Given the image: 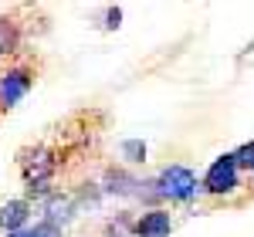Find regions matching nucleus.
I'll return each mask as SVG.
<instances>
[{
  "label": "nucleus",
  "instance_id": "nucleus-1",
  "mask_svg": "<svg viewBox=\"0 0 254 237\" xmlns=\"http://www.w3.org/2000/svg\"><path fill=\"white\" fill-rule=\"evenodd\" d=\"M159 186V197H170V200H190L196 193V177L187 170V166H166L156 179Z\"/></svg>",
  "mask_w": 254,
  "mask_h": 237
},
{
  "label": "nucleus",
  "instance_id": "nucleus-2",
  "mask_svg": "<svg viewBox=\"0 0 254 237\" xmlns=\"http://www.w3.org/2000/svg\"><path fill=\"white\" fill-rule=\"evenodd\" d=\"M203 186H207V193H217V197L220 193H231L237 186V166H234V159H231V153L210 163V170L203 177Z\"/></svg>",
  "mask_w": 254,
  "mask_h": 237
},
{
  "label": "nucleus",
  "instance_id": "nucleus-3",
  "mask_svg": "<svg viewBox=\"0 0 254 237\" xmlns=\"http://www.w3.org/2000/svg\"><path fill=\"white\" fill-rule=\"evenodd\" d=\"M31 81H34V75H31L27 68H14V71H7V75L0 78V109L17 105V102L27 95Z\"/></svg>",
  "mask_w": 254,
  "mask_h": 237
},
{
  "label": "nucleus",
  "instance_id": "nucleus-4",
  "mask_svg": "<svg viewBox=\"0 0 254 237\" xmlns=\"http://www.w3.org/2000/svg\"><path fill=\"white\" fill-rule=\"evenodd\" d=\"M27 217H31V203H27V200H10V203H3V210H0V227H3L7 234H17V231H24Z\"/></svg>",
  "mask_w": 254,
  "mask_h": 237
},
{
  "label": "nucleus",
  "instance_id": "nucleus-5",
  "mask_svg": "<svg viewBox=\"0 0 254 237\" xmlns=\"http://www.w3.org/2000/svg\"><path fill=\"white\" fill-rule=\"evenodd\" d=\"M173 231V220L166 210H149V214H142L136 224V234L139 237H166Z\"/></svg>",
  "mask_w": 254,
  "mask_h": 237
},
{
  "label": "nucleus",
  "instance_id": "nucleus-6",
  "mask_svg": "<svg viewBox=\"0 0 254 237\" xmlns=\"http://www.w3.org/2000/svg\"><path fill=\"white\" fill-rule=\"evenodd\" d=\"M17 24L14 20H7V17H0V55H10V51H17Z\"/></svg>",
  "mask_w": 254,
  "mask_h": 237
},
{
  "label": "nucleus",
  "instance_id": "nucleus-7",
  "mask_svg": "<svg viewBox=\"0 0 254 237\" xmlns=\"http://www.w3.org/2000/svg\"><path fill=\"white\" fill-rule=\"evenodd\" d=\"M231 159H234L237 170H254V139H251V142H244L237 153H231Z\"/></svg>",
  "mask_w": 254,
  "mask_h": 237
},
{
  "label": "nucleus",
  "instance_id": "nucleus-8",
  "mask_svg": "<svg viewBox=\"0 0 254 237\" xmlns=\"http://www.w3.org/2000/svg\"><path fill=\"white\" fill-rule=\"evenodd\" d=\"M7 237H61L58 227H48V224H38V227H24L17 234H7Z\"/></svg>",
  "mask_w": 254,
  "mask_h": 237
},
{
  "label": "nucleus",
  "instance_id": "nucleus-9",
  "mask_svg": "<svg viewBox=\"0 0 254 237\" xmlns=\"http://www.w3.org/2000/svg\"><path fill=\"white\" fill-rule=\"evenodd\" d=\"M122 149H126V156H132V159H142V156H146V146H142V142H126Z\"/></svg>",
  "mask_w": 254,
  "mask_h": 237
},
{
  "label": "nucleus",
  "instance_id": "nucleus-10",
  "mask_svg": "<svg viewBox=\"0 0 254 237\" xmlns=\"http://www.w3.org/2000/svg\"><path fill=\"white\" fill-rule=\"evenodd\" d=\"M119 20H122V10H119V7H112V10H109V24H105V27H109V31H116Z\"/></svg>",
  "mask_w": 254,
  "mask_h": 237
}]
</instances>
